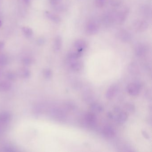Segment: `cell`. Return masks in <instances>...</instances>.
<instances>
[{
  "mask_svg": "<svg viewBox=\"0 0 152 152\" xmlns=\"http://www.w3.org/2000/svg\"><path fill=\"white\" fill-rule=\"evenodd\" d=\"M22 31L25 36L26 37H31L33 34L32 30L29 27L25 26V27H22Z\"/></svg>",
  "mask_w": 152,
  "mask_h": 152,
  "instance_id": "cell-23",
  "label": "cell"
},
{
  "mask_svg": "<svg viewBox=\"0 0 152 152\" xmlns=\"http://www.w3.org/2000/svg\"><path fill=\"white\" fill-rule=\"evenodd\" d=\"M102 134L105 137L108 138H112L115 135L116 132L114 129L110 126L104 127L102 130Z\"/></svg>",
  "mask_w": 152,
  "mask_h": 152,
  "instance_id": "cell-11",
  "label": "cell"
},
{
  "mask_svg": "<svg viewBox=\"0 0 152 152\" xmlns=\"http://www.w3.org/2000/svg\"><path fill=\"white\" fill-rule=\"evenodd\" d=\"M124 0H109L111 6L114 7L120 6L122 5Z\"/></svg>",
  "mask_w": 152,
  "mask_h": 152,
  "instance_id": "cell-26",
  "label": "cell"
},
{
  "mask_svg": "<svg viewBox=\"0 0 152 152\" xmlns=\"http://www.w3.org/2000/svg\"><path fill=\"white\" fill-rule=\"evenodd\" d=\"M99 26L97 22L91 21L87 22L86 26V33L88 36H93L98 33Z\"/></svg>",
  "mask_w": 152,
  "mask_h": 152,
  "instance_id": "cell-4",
  "label": "cell"
},
{
  "mask_svg": "<svg viewBox=\"0 0 152 152\" xmlns=\"http://www.w3.org/2000/svg\"><path fill=\"white\" fill-rule=\"evenodd\" d=\"M116 36L120 41L124 43H129L131 41L133 37L132 33L124 29H122L118 31L116 33Z\"/></svg>",
  "mask_w": 152,
  "mask_h": 152,
  "instance_id": "cell-3",
  "label": "cell"
},
{
  "mask_svg": "<svg viewBox=\"0 0 152 152\" xmlns=\"http://www.w3.org/2000/svg\"><path fill=\"white\" fill-rule=\"evenodd\" d=\"M25 3H26L27 5L29 4L30 3V0H24Z\"/></svg>",
  "mask_w": 152,
  "mask_h": 152,
  "instance_id": "cell-37",
  "label": "cell"
},
{
  "mask_svg": "<svg viewBox=\"0 0 152 152\" xmlns=\"http://www.w3.org/2000/svg\"><path fill=\"white\" fill-rule=\"evenodd\" d=\"M128 118V115L126 112H120L116 117V121L119 123L123 124L125 122Z\"/></svg>",
  "mask_w": 152,
  "mask_h": 152,
  "instance_id": "cell-19",
  "label": "cell"
},
{
  "mask_svg": "<svg viewBox=\"0 0 152 152\" xmlns=\"http://www.w3.org/2000/svg\"><path fill=\"white\" fill-rule=\"evenodd\" d=\"M148 22L144 19L136 20L133 24V27L137 32L142 33L146 31L148 29Z\"/></svg>",
  "mask_w": 152,
  "mask_h": 152,
  "instance_id": "cell-2",
  "label": "cell"
},
{
  "mask_svg": "<svg viewBox=\"0 0 152 152\" xmlns=\"http://www.w3.org/2000/svg\"><path fill=\"white\" fill-rule=\"evenodd\" d=\"M126 109L130 112H134L135 110V107L134 105L132 104H128L126 105Z\"/></svg>",
  "mask_w": 152,
  "mask_h": 152,
  "instance_id": "cell-31",
  "label": "cell"
},
{
  "mask_svg": "<svg viewBox=\"0 0 152 152\" xmlns=\"http://www.w3.org/2000/svg\"><path fill=\"white\" fill-rule=\"evenodd\" d=\"M74 46L77 51L82 52L87 48L86 42L83 39H78L75 42Z\"/></svg>",
  "mask_w": 152,
  "mask_h": 152,
  "instance_id": "cell-10",
  "label": "cell"
},
{
  "mask_svg": "<svg viewBox=\"0 0 152 152\" xmlns=\"http://www.w3.org/2000/svg\"><path fill=\"white\" fill-rule=\"evenodd\" d=\"M82 55V52L80 51H76V52H72L70 53L68 56L69 60H77L78 58H80Z\"/></svg>",
  "mask_w": 152,
  "mask_h": 152,
  "instance_id": "cell-21",
  "label": "cell"
},
{
  "mask_svg": "<svg viewBox=\"0 0 152 152\" xmlns=\"http://www.w3.org/2000/svg\"><path fill=\"white\" fill-rule=\"evenodd\" d=\"M6 77L9 80H14L15 78H16V75L13 73L8 72L6 74Z\"/></svg>",
  "mask_w": 152,
  "mask_h": 152,
  "instance_id": "cell-29",
  "label": "cell"
},
{
  "mask_svg": "<svg viewBox=\"0 0 152 152\" xmlns=\"http://www.w3.org/2000/svg\"><path fill=\"white\" fill-rule=\"evenodd\" d=\"M91 109L94 112H102L104 111V107L101 104L97 103H92L91 104Z\"/></svg>",
  "mask_w": 152,
  "mask_h": 152,
  "instance_id": "cell-20",
  "label": "cell"
},
{
  "mask_svg": "<svg viewBox=\"0 0 152 152\" xmlns=\"http://www.w3.org/2000/svg\"><path fill=\"white\" fill-rule=\"evenodd\" d=\"M116 13L109 12L105 14L104 18V22L105 24H110L111 23L115 22Z\"/></svg>",
  "mask_w": 152,
  "mask_h": 152,
  "instance_id": "cell-14",
  "label": "cell"
},
{
  "mask_svg": "<svg viewBox=\"0 0 152 152\" xmlns=\"http://www.w3.org/2000/svg\"><path fill=\"white\" fill-rule=\"evenodd\" d=\"M50 113L51 117L56 120H62L66 116V113L64 110L58 107H55L51 109Z\"/></svg>",
  "mask_w": 152,
  "mask_h": 152,
  "instance_id": "cell-5",
  "label": "cell"
},
{
  "mask_svg": "<svg viewBox=\"0 0 152 152\" xmlns=\"http://www.w3.org/2000/svg\"><path fill=\"white\" fill-rule=\"evenodd\" d=\"M8 59L4 54H0V66H5L7 64Z\"/></svg>",
  "mask_w": 152,
  "mask_h": 152,
  "instance_id": "cell-25",
  "label": "cell"
},
{
  "mask_svg": "<svg viewBox=\"0 0 152 152\" xmlns=\"http://www.w3.org/2000/svg\"><path fill=\"white\" fill-rule=\"evenodd\" d=\"M106 0H95L96 6L99 8L104 7L106 4Z\"/></svg>",
  "mask_w": 152,
  "mask_h": 152,
  "instance_id": "cell-27",
  "label": "cell"
},
{
  "mask_svg": "<svg viewBox=\"0 0 152 152\" xmlns=\"http://www.w3.org/2000/svg\"><path fill=\"white\" fill-rule=\"evenodd\" d=\"M141 89V85L139 83H134L130 84L127 87V91L130 95L136 96L138 95Z\"/></svg>",
  "mask_w": 152,
  "mask_h": 152,
  "instance_id": "cell-6",
  "label": "cell"
},
{
  "mask_svg": "<svg viewBox=\"0 0 152 152\" xmlns=\"http://www.w3.org/2000/svg\"><path fill=\"white\" fill-rule=\"evenodd\" d=\"M4 45H5V44H4V42H1V41L0 42V51L4 48Z\"/></svg>",
  "mask_w": 152,
  "mask_h": 152,
  "instance_id": "cell-35",
  "label": "cell"
},
{
  "mask_svg": "<svg viewBox=\"0 0 152 152\" xmlns=\"http://www.w3.org/2000/svg\"><path fill=\"white\" fill-rule=\"evenodd\" d=\"M11 119V115L8 112L0 113V124L7 125Z\"/></svg>",
  "mask_w": 152,
  "mask_h": 152,
  "instance_id": "cell-13",
  "label": "cell"
},
{
  "mask_svg": "<svg viewBox=\"0 0 152 152\" xmlns=\"http://www.w3.org/2000/svg\"><path fill=\"white\" fill-rule=\"evenodd\" d=\"M0 75H1V72H0Z\"/></svg>",
  "mask_w": 152,
  "mask_h": 152,
  "instance_id": "cell-39",
  "label": "cell"
},
{
  "mask_svg": "<svg viewBox=\"0 0 152 152\" xmlns=\"http://www.w3.org/2000/svg\"><path fill=\"white\" fill-rule=\"evenodd\" d=\"M142 134H143V136L145 137V138H147V139H149V135L147 133L146 131H143L142 132Z\"/></svg>",
  "mask_w": 152,
  "mask_h": 152,
  "instance_id": "cell-34",
  "label": "cell"
},
{
  "mask_svg": "<svg viewBox=\"0 0 152 152\" xmlns=\"http://www.w3.org/2000/svg\"><path fill=\"white\" fill-rule=\"evenodd\" d=\"M61 0H50V3L53 5H58L60 3Z\"/></svg>",
  "mask_w": 152,
  "mask_h": 152,
  "instance_id": "cell-33",
  "label": "cell"
},
{
  "mask_svg": "<svg viewBox=\"0 0 152 152\" xmlns=\"http://www.w3.org/2000/svg\"><path fill=\"white\" fill-rule=\"evenodd\" d=\"M43 75L46 79H50L52 77V71L50 69H45L43 72Z\"/></svg>",
  "mask_w": 152,
  "mask_h": 152,
  "instance_id": "cell-28",
  "label": "cell"
},
{
  "mask_svg": "<svg viewBox=\"0 0 152 152\" xmlns=\"http://www.w3.org/2000/svg\"><path fill=\"white\" fill-rule=\"evenodd\" d=\"M32 61L31 59L29 58H25L23 60V63L26 65H30L32 63Z\"/></svg>",
  "mask_w": 152,
  "mask_h": 152,
  "instance_id": "cell-32",
  "label": "cell"
},
{
  "mask_svg": "<svg viewBox=\"0 0 152 152\" xmlns=\"http://www.w3.org/2000/svg\"><path fill=\"white\" fill-rule=\"evenodd\" d=\"M84 99L85 102L87 103H91L93 102L94 100V97L92 95V93L88 92L84 94Z\"/></svg>",
  "mask_w": 152,
  "mask_h": 152,
  "instance_id": "cell-24",
  "label": "cell"
},
{
  "mask_svg": "<svg viewBox=\"0 0 152 152\" xmlns=\"http://www.w3.org/2000/svg\"><path fill=\"white\" fill-rule=\"evenodd\" d=\"M11 85L9 82L0 81V92H6L11 89Z\"/></svg>",
  "mask_w": 152,
  "mask_h": 152,
  "instance_id": "cell-18",
  "label": "cell"
},
{
  "mask_svg": "<svg viewBox=\"0 0 152 152\" xmlns=\"http://www.w3.org/2000/svg\"><path fill=\"white\" fill-rule=\"evenodd\" d=\"M147 50V46L144 44L139 43L136 45L135 48L136 55L138 57L144 55Z\"/></svg>",
  "mask_w": 152,
  "mask_h": 152,
  "instance_id": "cell-9",
  "label": "cell"
},
{
  "mask_svg": "<svg viewBox=\"0 0 152 152\" xmlns=\"http://www.w3.org/2000/svg\"><path fill=\"white\" fill-rule=\"evenodd\" d=\"M21 77L24 78H29L31 76V72L27 68H22L19 72Z\"/></svg>",
  "mask_w": 152,
  "mask_h": 152,
  "instance_id": "cell-22",
  "label": "cell"
},
{
  "mask_svg": "<svg viewBox=\"0 0 152 152\" xmlns=\"http://www.w3.org/2000/svg\"><path fill=\"white\" fill-rule=\"evenodd\" d=\"M4 150L8 152H14L16 151V149L13 147L10 146H6L4 147Z\"/></svg>",
  "mask_w": 152,
  "mask_h": 152,
  "instance_id": "cell-30",
  "label": "cell"
},
{
  "mask_svg": "<svg viewBox=\"0 0 152 152\" xmlns=\"http://www.w3.org/2000/svg\"><path fill=\"white\" fill-rule=\"evenodd\" d=\"M129 9L128 8H124L116 13L115 22L117 24H122L125 22L129 15Z\"/></svg>",
  "mask_w": 152,
  "mask_h": 152,
  "instance_id": "cell-1",
  "label": "cell"
},
{
  "mask_svg": "<svg viewBox=\"0 0 152 152\" xmlns=\"http://www.w3.org/2000/svg\"><path fill=\"white\" fill-rule=\"evenodd\" d=\"M62 46V39L60 36H58L55 38L54 41V48L55 51L60 50Z\"/></svg>",
  "mask_w": 152,
  "mask_h": 152,
  "instance_id": "cell-16",
  "label": "cell"
},
{
  "mask_svg": "<svg viewBox=\"0 0 152 152\" xmlns=\"http://www.w3.org/2000/svg\"><path fill=\"white\" fill-rule=\"evenodd\" d=\"M45 14L49 19L50 20L53 22H55V23H58L60 22V18L56 14L50 12L48 11H45Z\"/></svg>",
  "mask_w": 152,
  "mask_h": 152,
  "instance_id": "cell-15",
  "label": "cell"
},
{
  "mask_svg": "<svg viewBox=\"0 0 152 152\" xmlns=\"http://www.w3.org/2000/svg\"><path fill=\"white\" fill-rule=\"evenodd\" d=\"M39 42H38V43L39 44H43L44 43V40L43 39H39Z\"/></svg>",
  "mask_w": 152,
  "mask_h": 152,
  "instance_id": "cell-36",
  "label": "cell"
},
{
  "mask_svg": "<svg viewBox=\"0 0 152 152\" xmlns=\"http://www.w3.org/2000/svg\"><path fill=\"white\" fill-rule=\"evenodd\" d=\"M118 87L116 85H112L107 90L106 93V97L108 99H112L116 95L118 91Z\"/></svg>",
  "mask_w": 152,
  "mask_h": 152,
  "instance_id": "cell-12",
  "label": "cell"
},
{
  "mask_svg": "<svg viewBox=\"0 0 152 152\" xmlns=\"http://www.w3.org/2000/svg\"><path fill=\"white\" fill-rule=\"evenodd\" d=\"M71 68L74 71H79L81 69L82 67V63L80 61L74 60H71L70 63Z\"/></svg>",
  "mask_w": 152,
  "mask_h": 152,
  "instance_id": "cell-17",
  "label": "cell"
},
{
  "mask_svg": "<svg viewBox=\"0 0 152 152\" xmlns=\"http://www.w3.org/2000/svg\"><path fill=\"white\" fill-rule=\"evenodd\" d=\"M1 24H2V23H1V21H0V27L1 26Z\"/></svg>",
  "mask_w": 152,
  "mask_h": 152,
  "instance_id": "cell-38",
  "label": "cell"
},
{
  "mask_svg": "<svg viewBox=\"0 0 152 152\" xmlns=\"http://www.w3.org/2000/svg\"><path fill=\"white\" fill-rule=\"evenodd\" d=\"M140 12L141 14L144 18H150L152 15V9L151 7L148 5H142L140 9Z\"/></svg>",
  "mask_w": 152,
  "mask_h": 152,
  "instance_id": "cell-8",
  "label": "cell"
},
{
  "mask_svg": "<svg viewBox=\"0 0 152 152\" xmlns=\"http://www.w3.org/2000/svg\"><path fill=\"white\" fill-rule=\"evenodd\" d=\"M85 120L86 124L89 126H95L97 124V117L93 113H87L85 116Z\"/></svg>",
  "mask_w": 152,
  "mask_h": 152,
  "instance_id": "cell-7",
  "label": "cell"
}]
</instances>
